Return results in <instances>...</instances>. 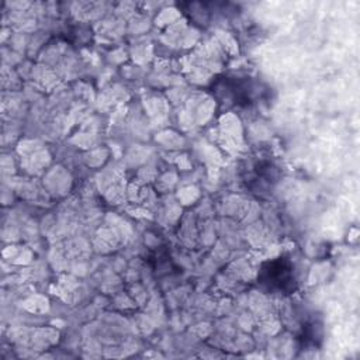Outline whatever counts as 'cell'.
<instances>
[{
  "mask_svg": "<svg viewBox=\"0 0 360 360\" xmlns=\"http://www.w3.org/2000/svg\"><path fill=\"white\" fill-rule=\"evenodd\" d=\"M257 278L266 288L277 292H290L295 287L292 263L284 257H277L264 263Z\"/></svg>",
  "mask_w": 360,
  "mask_h": 360,
  "instance_id": "cell-1",
  "label": "cell"
},
{
  "mask_svg": "<svg viewBox=\"0 0 360 360\" xmlns=\"http://www.w3.org/2000/svg\"><path fill=\"white\" fill-rule=\"evenodd\" d=\"M219 90H225V100L228 103H233L236 105H246L250 104L253 100V83L248 79H225L224 86Z\"/></svg>",
  "mask_w": 360,
  "mask_h": 360,
  "instance_id": "cell-2",
  "label": "cell"
}]
</instances>
